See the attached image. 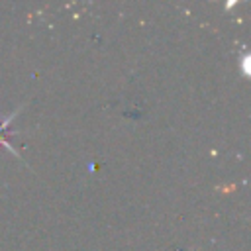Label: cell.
I'll use <instances>...</instances> for the list:
<instances>
[{
    "instance_id": "obj_1",
    "label": "cell",
    "mask_w": 251,
    "mask_h": 251,
    "mask_svg": "<svg viewBox=\"0 0 251 251\" xmlns=\"http://www.w3.org/2000/svg\"><path fill=\"white\" fill-rule=\"evenodd\" d=\"M243 69H245V75H249V57L245 55V59H243Z\"/></svg>"
}]
</instances>
